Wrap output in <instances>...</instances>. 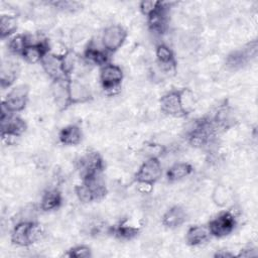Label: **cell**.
Listing matches in <instances>:
<instances>
[{"label":"cell","mask_w":258,"mask_h":258,"mask_svg":"<svg viewBox=\"0 0 258 258\" xmlns=\"http://www.w3.org/2000/svg\"><path fill=\"white\" fill-rule=\"evenodd\" d=\"M43 235V229L33 221H20L12 230L11 240L20 247H27L40 240Z\"/></svg>","instance_id":"1"},{"label":"cell","mask_w":258,"mask_h":258,"mask_svg":"<svg viewBox=\"0 0 258 258\" xmlns=\"http://www.w3.org/2000/svg\"><path fill=\"white\" fill-rule=\"evenodd\" d=\"M161 174V162L156 156H151L140 165L138 171L136 172L135 179L137 183H146L152 185L160 178Z\"/></svg>","instance_id":"2"},{"label":"cell","mask_w":258,"mask_h":258,"mask_svg":"<svg viewBox=\"0 0 258 258\" xmlns=\"http://www.w3.org/2000/svg\"><path fill=\"white\" fill-rule=\"evenodd\" d=\"M28 94L29 88L27 85H18L8 92L5 100L2 102V106L11 113L20 112L27 104Z\"/></svg>","instance_id":"3"},{"label":"cell","mask_w":258,"mask_h":258,"mask_svg":"<svg viewBox=\"0 0 258 258\" xmlns=\"http://www.w3.org/2000/svg\"><path fill=\"white\" fill-rule=\"evenodd\" d=\"M100 80L104 90L111 94L117 93L123 80V71L117 64L106 63L100 72Z\"/></svg>","instance_id":"4"},{"label":"cell","mask_w":258,"mask_h":258,"mask_svg":"<svg viewBox=\"0 0 258 258\" xmlns=\"http://www.w3.org/2000/svg\"><path fill=\"white\" fill-rule=\"evenodd\" d=\"M126 36V30L121 25H110L103 32L102 45L106 51L114 52L123 45Z\"/></svg>","instance_id":"5"},{"label":"cell","mask_w":258,"mask_h":258,"mask_svg":"<svg viewBox=\"0 0 258 258\" xmlns=\"http://www.w3.org/2000/svg\"><path fill=\"white\" fill-rule=\"evenodd\" d=\"M103 168V160L96 151L85 152L78 160V170L82 178L100 173Z\"/></svg>","instance_id":"6"},{"label":"cell","mask_w":258,"mask_h":258,"mask_svg":"<svg viewBox=\"0 0 258 258\" xmlns=\"http://www.w3.org/2000/svg\"><path fill=\"white\" fill-rule=\"evenodd\" d=\"M235 217L230 212H225L217 216L209 223V231L211 235L216 237H224L229 235L235 228Z\"/></svg>","instance_id":"7"},{"label":"cell","mask_w":258,"mask_h":258,"mask_svg":"<svg viewBox=\"0 0 258 258\" xmlns=\"http://www.w3.org/2000/svg\"><path fill=\"white\" fill-rule=\"evenodd\" d=\"M159 104L161 111L166 115L173 117H181L185 115L181 106L179 91H171L166 93L160 98Z\"/></svg>","instance_id":"8"},{"label":"cell","mask_w":258,"mask_h":258,"mask_svg":"<svg viewBox=\"0 0 258 258\" xmlns=\"http://www.w3.org/2000/svg\"><path fill=\"white\" fill-rule=\"evenodd\" d=\"M69 101L70 105L86 103L92 99V93L90 88L81 80L72 79L68 81Z\"/></svg>","instance_id":"9"},{"label":"cell","mask_w":258,"mask_h":258,"mask_svg":"<svg viewBox=\"0 0 258 258\" xmlns=\"http://www.w3.org/2000/svg\"><path fill=\"white\" fill-rule=\"evenodd\" d=\"M44 72L53 80H61L68 79L64 77L62 69H61V55L54 54L48 51L40 61Z\"/></svg>","instance_id":"10"},{"label":"cell","mask_w":258,"mask_h":258,"mask_svg":"<svg viewBox=\"0 0 258 258\" xmlns=\"http://www.w3.org/2000/svg\"><path fill=\"white\" fill-rule=\"evenodd\" d=\"M155 54L161 72L169 73L175 70L176 61L174 58V54L172 50L169 48V46L163 43L158 44L155 49Z\"/></svg>","instance_id":"11"},{"label":"cell","mask_w":258,"mask_h":258,"mask_svg":"<svg viewBox=\"0 0 258 258\" xmlns=\"http://www.w3.org/2000/svg\"><path fill=\"white\" fill-rule=\"evenodd\" d=\"M48 51L49 45L43 40L38 43L28 44L22 53V57L28 63H37L41 61Z\"/></svg>","instance_id":"12"},{"label":"cell","mask_w":258,"mask_h":258,"mask_svg":"<svg viewBox=\"0 0 258 258\" xmlns=\"http://www.w3.org/2000/svg\"><path fill=\"white\" fill-rule=\"evenodd\" d=\"M68 81H69L68 79L53 81V84L51 87V94L54 99V102L61 110L66 109L70 105Z\"/></svg>","instance_id":"13"},{"label":"cell","mask_w":258,"mask_h":258,"mask_svg":"<svg viewBox=\"0 0 258 258\" xmlns=\"http://www.w3.org/2000/svg\"><path fill=\"white\" fill-rule=\"evenodd\" d=\"M186 219V213L185 211L179 207L175 206L167 210L163 217H162V223L164 226L168 228H176L183 224V222Z\"/></svg>","instance_id":"14"},{"label":"cell","mask_w":258,"mask_h":258,"mask_svg":"<svg viewBox=\"0 0 258 258\" xmlns=\"http://www.w3.org/2000/svg\"><path fill=\"white\" fill-rule=\"evenodd\" d=\"M211 233L208 226H192L188 229L185 235V240L188 245L197 246L208 240Z\"/></svg>","instance_id":"15"},{"label":"cell","mask_w":258,"mask_h":258,"mask_svg":"<svg viewBox=\"0 0 258 258\" xmlns=\"http://www.w3.org/2000/svg\"><path fill=\"white\" fill-rule=\"evenodd\" d=\"M82 136V131L77 125H69L60 130L58 139L64 145H77L81 142Z\"/></svg>","instance_id":"16"},{"label":"cell","mask_w":258,"mask_h":258,"mask_svg":"<svg viewBox=\"0 0 258 258\" xmlns=\"http://www.w3.org/2000/svg\"><path fill=\"white\" fill-rule=\"evenodd\" d=\"M192 171V167L190 164L186 162H177L171 165L167 172L166 176L169 181H178L188 176Z\"/></svg>","instance_id":"17"},{"label":"cell","mask_w":258,"mask_h":258,"mask_svg":"<svg viewBox=\"0 0 258 258\" xmlns=\"http://www.w3.org/2000/svg\"><path fill=\"white\" fill-rule=\"evenodd\" d=\"M61 195L56 189L46 190L40 200V209L43 211H51L57 209L61 204Z\"/></svg>","instance_id":"18"},{"label":"cell","mask_w":258,"mask_h":258,"mask_svg":"<svg viewBox=\"0 0 258 258\" xmlns=\"http://www.w3.org/2000/svg\"><path fill=\"white\" fill-rule=\"evenodd\" d=\"M84 56L88 62L94 63V64H103L105 66L108 61V54L106 50H103L99 47H97L94 44H89L88 47L85 50Z\"/></svg>","instance_id":"19"},{"label":"cell","mask_w":258,"mask_h":258,"mask_svg":"<svg viewBox=\"0 0 258 258\" xmlns=\"http://www.w3.org/2000/svg\"><path fill=\"white\" fill-rule=\"evenodd\" d=\"M17 66L13 62L6 61L3 62L1 66V73H0V82L2 88L10 87L15 79L17 78Z\"/></svg>","instance_id":"20"},{"label":"cell","mask_w":258,"mask_h":258,"mask_svg":"<svg viewBox=\"0 0 258 258\" xmlns=\"http://www.w3.org/2000/svg\"><path fill=\"white\" fill-rule=\"evenodd\" d=\"M17 29V18L13 14H3L0 17V34L1 37L11 35Z\"/></svg>","instance_id":"21"},{"label":"cell","mask_w":258,"mask_h":258,"mask_svg":"<svg viewBox=\"0 0 258 258\" xmlns=\"http://www.w3.org/2000/svg\"><path fill=\"white\" fill-rule=\"evenodd\" d=\"M79 64V57L78 55L71 50H67L61 55V69L66 78L72 75Z\"/></svg>","instance_id":"22"},{"label":"cell","mask_w":258,"mask_h":258,"mask_svg":"<svg viewBox=\"0 0 258 258\" xmlns=\"http://www.w3.org/2000/svg\"><path fill=\"white\" fill-rule=\"evenodd\" d=\"M28 45L27 37L23 34L14 35L8 42V49L14 54L22 55L24 49Z\"/></svg>","instance_id":"23"},{"label":"cell","mask_w":258,"mask_h":258,"mask_svg":"<svg viewBox=\"0 0 258 258\" xmlns=\"http://www.w3.org/2000/svg\"><path fill=\"white\" fill-rule=\"evenodd\" d=\"M214 203L219 207H224L229 201V194L225 186L217 185L212 195Z\"/></svg>","instance_id":"24"},{"label":"cell","mask_w":258,"mask_h":258,"mask_svg":"<svg viewBox=\"0 0 258 258\" xmlns=\"http://www.w3.org/2000/svg\"><path fill=\"white\" fill-rule=\"evenodd\" d=\"M179 95H180V102H181L182 109L184 111V114L186 115L189 113V111L191 110L195 104L194 94L188 89H182V90H179Z\"/></svg>","instance_id":"25"},{"label":"cell","mask_w":258,"mask_h":258,"mask_svg":"<svg viewBox=\"0 0 258 258\" xmlns=\"http://www.w3.org/2000/svg\"><path fill=\"white\" fill-rule=\"evenodd\" d=\"M53 8L66 11V12H75L82 7V4L77 1H56L50 3Z\"/></svg>","instance_id":"26"},{"label":"cell","mask_w":258,"mask_h":258,"mask_svg":"<svg viewBox=\"0 0 258 258\" xmlns=\"http://www.w3.org/2000/svg\"><path fill=\"white\" fill-rule=\"evenodd\" d=\"M161 4H162V2L153 1V0L142 1L139 5V8H140V11L143 15L149 17L151 14H153L154 12H156L160 8Z\"/></svg>","instance_id":"27"},{"label":"cell","mask_w":258,"mask_h":258,"mask_svg":"<svg viewBox=\"0 0 258 258\" xmlns=\"http://www.w3.org/2000/svg\"><path fill=\"white\" fill-rule=\"evenodd\" d=\"M115 234L119 237V238H123V239H130L132 237H134L137 233H138V229L134 228L132 226H128V225H120L118 226L115 230H114Z\"/></svg>","instance_id":"28"},{"label":"cell","mask_w":258,"mask_h":258,"mask_svg":"<svg viewBox=\"0 0 258 258\" xmlns=\"http://www.w3.org/2000/svg\"><path fill=\"white\" fill-rule=\"evenodd\" d=\"M87 34H88L87 28L83 25H78L72 30L71 37L74 42H81V41H83V39L86 38Z\"/></svg>","instance_id":"29"},{"label":"cell","mask_w":258,"mask_h":258,"mask_svg":"<svg viewBox=\"0 0 258 258\" xmlns=\"http://www.w3.org/2000/svg\"><path fill=\"white\" fill-rule=\"evenodd\" d=\"M70 257H89L91 256V251L89 247L86 246H77L70 250L69 254Z\"/></svg>","instance_id":"30"}]
</instances>
